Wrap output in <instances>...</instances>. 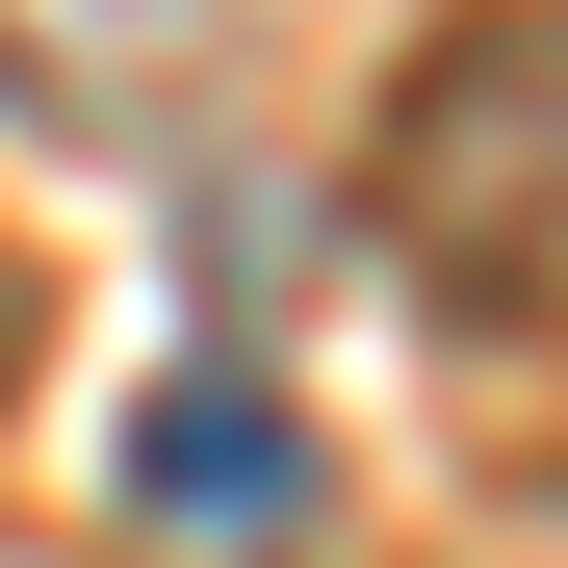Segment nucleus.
Listing matches in <instances>:
<instances>
[{
    "mask_svg": "<svg viewBox=\"0 0 568 568\" xmlns=\"http://www.w3.org/2000/svg\"><path fill=\"white\" fill-rule=\"evenodd\" d=\"M0 388H27V284H0Z\"/></svg>",
    "mask_w": 568,
    "mask_h": 568,
    "instance_id": "nucleus-4",
    "label": "nucleus"
},
{
    "mask_svg": "<svg viewBox=\"0 0 568 568\" xmlns=\"http://www.w3.org/2000/svg\"><path fill=\"white\" fill-rule=\"evenodd\" d=\"M284 0H0V104H27L52 155H207L258 104Z\"/></svg>",
    "mask_w": 568,
    "mask_h": 568,
    "instance_id": "nucleus-2",
    "label": "nucleus"
},
{
    "mask_svg": "<svg viewBox=\"0 0 568 568\" xmlns=\"http://www.w3.org/2000/svg\"><path fill=\"white\" fill-rule=\"evenodd\" d=\"M362 233H388V284L439 336L542 362V311H568V27H542V0L414 27L388 130H362Z\"/></svg>",
    "mask_w": 568,
    "mask_h": 568,
    "instance_id": "nucleus-1",
    "label": "nucleus"
},
{
    "mask_svg": "<svg viewBox=\"0 0 568 568\" xmlns=\"http://www.w3.org/2000/svg\"><path fill=\"white\" fill-rule=\"evenodd\" d=\"M130 517H181V542H284V517H311V414H284V362H181V388L130 414Z\"/></svg>",
    "mask_w": 568,
    "mask_h": 568,
    "instance_id": "nucleus-3",
    "label": "nucleus"
}]
</instances>
